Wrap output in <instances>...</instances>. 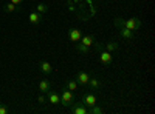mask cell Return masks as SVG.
Wrapping results in <instances>:
<instances>
[{
  "mask_svg": "<svg viewBox=\"0 0 155 114\" xmlns=\"http://www.w3.org/2000/svg\"><path fill=\"white\" fill-rule=\"evenodd\" d=\"M141 20L138 17H130V19H121V17H116L115 19V26L116 28H127L134 32H137L141 28Z\"/></svg>",
  "mask_w": 155,
  "mask_h": 114,
  "instance_id": "obj_1",
  "label": "cell"
},
{
  "mask_svg": "<svg viewBox=\"0 0 155 114\" xmlns=\"http://www.w3.org/2000/svg\"><path fill=\"white\" fill-rule=\"evenodd\" d=\"M95 46L98 49V54H99V60L102 62V65H106V66H110L112 65V62H113V57H112V53L106 51L104 48H102V45L99 42L95 40Z\"/></svg>",
  "mask_w": 155,
  "mask_h": 114,
  "instance_id": "obj_2",
  "label": "cell"
},
{
  "mask_svg": "<svg viewBox=\"0 0 155 114\" xmlns=\"http://www.w3.org/2000/svg\"><path fill=\"white\" fill-rule=\"evenodd\" d=\"M59 97H61V105H64V106H73L74 105V94H73V91H70V90H67L65 86L61 90V94H59Z\"/></svg>",
  "mask_w": 155,
  "mask_h": 114,
  "instance_id": "obj_3",
  "label": "cell"
},
{
  "mask_svg": "<svg viewBox=\"0 0 155 114\" xmlns=\"http://www.w3.org/2000/svg\"><path fill=\"white\" fill-rule=\"evenodd\" d=\"M81 103H82V105H85L87 108H90V106L96 105V96H95L93 93H85V94L82 96Z\"/></svg>",
  "mask_w": 155,
  "mask_h": 114,
  "instance_id": "obj_4",
  "label": "cell"
},
{
  "mask_svg": "<svg viewBox=\"0 0 155 114\" xmlns=\"http://www.w3.org/2000/svg\"><path fill=\"white\" fill-rule=\"evenodd\" d=\"M76 82H78V85H81V86H87V83H88V80H90V75H88V72H85V71H79L76 74V79H74Z\"/></svg>",
  "mask_w": 155,
  "mask_h": 114,
  "instance_id": "obj_5",
  "label": "cell"
},
{
  "mask_svg": "<svg viewBox=\"0 0 155 114\" xmlns=\"http://www.w3.org/2000/svg\"><path fill=\"white\" fill-rule=\"evenodd\" d=\"M81 37H82L81 29H78V28H70L68 29V39H70V42L78 43V42L81 40Z\"/></svg>",
  "mask_w": 155,
  "mask_h": 114,
  "instance_id": "obj_6",
  "label": "cell"
},
{
  "mask_svg": "<svg viewBox=\"0 0 155 114\" xmlns=\"http://www.w3.org/2000/svg\"><path fill=\"white\" fill-rule=\"evenodd\" d=\"M28 20H30L31 25H34V26H36V25H41V23H42L44 17H42V14H39L37 11H33V12H30Z\"/></svg>",
  "mask_w": 155,
  "mask_h": 114,
  "instance_id": "obj_7",
  "label": "cell"
},
{
  "mask_svg": "<svg viewBox=\"0 0 155 114\" xmlns=\"http://www.w3.org/2000/svg\"><path fill=\"white\" fill-rule=\"evenodd\" d=\"M47 99H48V103H51V105H59L61 103V97H59V93H56V91H48L47 93Z\"/></svg>",
  "mask_w": 155,
  "mask_h": 114,
  "instance_id": "obj_8",
  "label": "cell"
},
{
  "mask_svg": "<svg viewBox=\"0 0 155 114\" xmlns=\"http://www.w3.org/2000/svg\"><path fill=\"white\" fill-rule=\"evenodd\" d=\"M87 88H88V91H96V90H99L101 88V80L99 79H96V77H90V80H88V83H87Z\"/></svg>",
  "mask_w": 155,
  "mask_h": 114,
  "instance_id": "obj_9",
  "label": "cell"
},
{
  "mask_svg": "<svg viewBox=\"0 0 155 114\" xmlns=\"http://www.w3.org/2000/svg\"><path fill=\"white\" fill-rule=\"evenodd\" d=\"M39 69H41L44 74H51L53 72V66H51V63L47 62V60H42L41 63H39Z\"/></svg>",
  "mask_w": 155,
  "mask_h": 114,
  "instance_id": "obj_10",
  "label": "cell"
},
{
  "mask_svg": "<svg viewBox=\"0 0 155 114\" xmlns=\"http://www.w3.org/2000/svg\"><path fill=\"white\" fill-rule=\"evenodd\" d=\"M71 108V112L73 114H87V106L85 105H82V103H79V105H73V106H70Z\"/></svg>",
  "mask_w": 155,
  "mask_h": 114,
  "instance_id": "obj_11",
  "label": "cell"
},
{
  "mask_svg": "<svg viewBox=\"0 0 155 114\" xmlns=\"http://www.w3.org/2000/svg\"><path fill=\"white\" fill-rule=\"evenodd\" d=\"M50 90H51V83L48 80H41L39 82V91H41L42 94H47Z\"/></svg>",
  "mask_w": 155,
  "mask_h": 114,
  "instance_id": "obj_12",
  "label": "cell"
},
{
  "mask_svg": "<svg viewBox=\"0 0 155 114\" xmlns=\"http://www.w3.org/2000/svg\"><path fill=\"white\" fill-rule=\"evenodd\" d=\"M118 29H120V35L123 37V39H126V40L134 39V31L127 29V28H118Z\"/></svg>",
  "mask_w": 155,
  "mask_h": 114,
  "instance_id": "obj_13",
  "label": "cell"
},
{
  "mask_svg": "<svg viewBox=\"0 0 155 114\" xmlns=\"http://www.w3.org/2000/svg\"><path fill=\"white\" fill-rule=\"evenodd\" d=\"M74 48H76V51L81 53V54H88V53H90V46H87V45H84V43H81V42H78Z\"/></svg>",
  "mask_w": 155,
  "mask_h": 114,
  "instance_id": "obj_14",
  "label": "cell"
},
{
  "mask_svg": "<svg viewBox=\"0 0 155 114\" xmlns=\"http://www.w3.org/2000/svg\"><path fill=\"white\" fill-rule=\"evenodd\" d=\"M79 42L84 43V45H87V46H92V45L95 43V37H93V35H90V34H88V35H82Z\"/></svg>",
  "mask_w": 155,
  "mask_h": 114,
  "instance_id": "obj_15",
  "label": "cell"
},
{
  "mask_svg": "<svg viewBox=\"0 0 155 114\" xmlns=\"http://www.w3.org/2000/svg\"><path fill=\"white\" fill-rule=\"evenodd\" d=\"M17 9H19V6H17V5H14V3H11V2L3 5V11L6 12V14H11V12H16Z\"/></svg>",
  "mask_w": 155,
  "mask_h": 114,
  "instance_id": "obj_16",
  "label": "cell"
},
{
  "mask_svg": "<svg viewBox=\"0 0 155 114\" xmlns=\"http://www.w3.org/2000/svg\"><path fill=\"white\" fill-rule=\"evenodd\" d=\"M78 86H79V85H78V82H76L74 79H70V80L65 83V88H67V90H70V91H76Z\"/></svg>",
  "mask_w": 155,
  "mask_h": 114,
  "instance_id": "obj_17",
  "label": "cell"
},
{
  "mask_svg": "<svg viewBox=\"0 0 155 114\" xmlns=\"http://www.w3.org/2000/svg\"><path fill=\"white\" fill-rule=\"evenodd\" d=\"M106 51H109V53L118 51V42H109V43L106 45Z\"/></svg>",
  "mask_w": 155,
  "mask_h": 114,
  "instance_id": "obj_18",
  "label": "cell"
},
{
  "mask_svg": "<svg viewBox=\"0 0 155 114\" xmlns=\"http://www.w3.org/2000/svg\"><path fill=\"white\" fill-rule=\"evenodd\" d=\"M36 11L39 12V14H45V12L48 11V5H45V3H37L36 5Z\"/></svg>",
  "mask_w": 155,
  "mask_h": 114,
  "instance_id": "obj_19",
  "label": "cell"
},
{
  "mask_svg": "<svg viewBox=\"0 0 155 114\" xmlns=\"http://www.w3.org/2000/svg\"><path fill=\"white\" fill-rule=\"evenodd\" d=\"M87 112H90V114H101V112H104V109L99 108V106H96V105H93V106L87 108Z\"/></svg>",
  "mask_w": 155,
  "mask_h": 114,
  "instance_id": "obj_20",
  "label": "cell"
},
{
  "mask_svg": "<svg viewBox=\"0 0 155 114\" xmlns=\"http://www.w3.org/2000/svg\"><path fill=\"white\" fill-rule=\"evenodd\" d=\"M37 100H39V103H45V100H47V99H45V96L41 93V96L37 97Z\"/></svg>",
  "mask_w": 155,
  "mask_h": 114,
  "instance_id": "obj_21",
  "label": "cell"
},
{
  "mask_svg": "<svg viewBox=\"0 0 155 114\" xmlns=\"http://www.w3.org/2000/svg\"><path fill=\"white\" fill-rule=\"evenodd\" d=\"M0 114H8V108L6 106H0Z\"/></svg>",
  "mask_w": 155,
  "mask_h": 114,
  "instance_id": "obj_22",
  "label": "cell"
},
{
  "mask_svg": "<svg viewBox=\"0 0 155 114\" xmlns=\"http://www.w3.org/2000/svg\"><path fill=\"white\" fill-rule=\"evenodd\" d=\"M9 2H11V3H14V5H20L23 0H9Z\"/></svg>",
  "mask_w": 155,
  "mask_h": 114,
  "instance_id": "obj_23",
  "label": "cell"
}]
</instances>
